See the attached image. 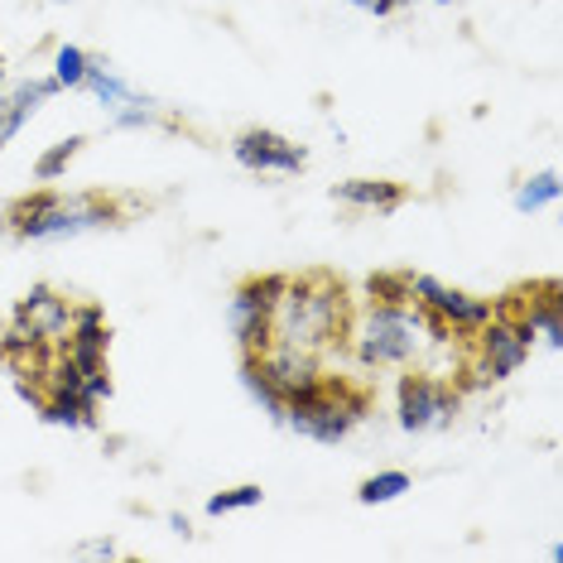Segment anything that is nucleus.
<instances>
[{
  "label": "nucleus",
  "instance_id": "1",
  "mask_svg": "<svg viewBox=\"0 0 563 563\" xmlns=\"http://www.w3.org/2000/svg\"><path fill=\"white\" fill-rule=\"evenodd\" d=\"M453 338L415 303H366L347 323V342L362 366H415Z\"/></svg>",
  "mask_w": 563,
  "mask_h": 563
},
{
  "label": "nucleus",
  "instance_id": "2",
  "mask_svg": "<svg viewBox=\"0 0 563 563\" xmlns=\"http://www.w3.org/2000/svg\"><path fill=\"white\" fill-rule=\"evenodd\" d=\"M347 323H352L347 289L328 275H303V279H289V289L279 294L275 318H271V342L318 356L323 347L347 338Z\"/></svg>",
  "mask_w": 563,
  "mask_h": 563
},
{
  "label": "nucleus",
  "instance_id": "3",
  "mask_svg": "<svg viewBox=\"0 0 563 563\" xmlns=\"http://www.w3.org/2000/svg\"><path fill=\"white\" fill-rule=\"evenodd\" d=\"M117 202L101 198V194H78V198H63L54 188L44 194L20 198L15 208L5 212V227L20 241H68L82 232H101V227H117Z\"/></svg>",
  "mask_w": 563,
  "mask_h": 563
},
{
  "label": "nucleus",
  "instance_id": "4",
  "mask_svg": "<svg viewBox=\"0 0 563 563\" xmlns=\"http://www.w3.org/2000/svg\"><path fill=\"white\" fill-rule=\"evenodd\" d=\"M366 409H371L366 390L323 376L313 390L285 400V419H279V424H289L294 433H303V439H313V443H342L366 419Z\"/></svg>",
  "mask_w": 563,
  "mask_h": 563
},
{
  "label": "nucleus",
  "instance_id": "5",
  "mask_svg": "<svg viewBox=\"0 0 563 563\" xmlns=\"http://www.w3.org/2000/svg\"><path fill=\"white\" fill-rule=\"evenodd\" d=\"M463 395L453 390V380L443 376H429V371H405L395 380V419H400L405 433H429V429H443L448 419L457 415Z\"/></svg>",
  "mask_w": 563,
  "mask_h": 563
},
{
  "label": "nucleus",
  "instance_id": "6",
  "mask_svg": "<svg viewBox=\"0 0 563 563\" xmlns=\"http://www.w3.org/2000/svg\"><path fill=\"white\" fill-rule=\"evenodd\" d=\"M409 303L424 309L433 323H443L453 338H472V332L482 323H492V313H496L492 299L463 294V289L443 285V279H433V275H409Z\"/></svg>",
  "mask_w": 563,
  "mask_h": 563
},
{
  "label": "nucleus",
  "instance_id": "7",
  "mask_svg": "<svg viewBox=\"0 0 563 563\" xmlns=\"http://www.w3.org/2000/svg\"><path fill=\"white\" fill-rule=\"evenodd\" d=\"M472 338H477V366H472V376L482 386L486 380H510L534 352V332L510 313H492V323H482Z\"/></svg>",
  "mask_w": 563,
  "mask_h": 563
},
{
  "label": "nucleus",
  "instance_id": "8",
  "mask_svg": "<svg viewBox=\"0 0 563 563\" xmlns=\"http://www.w3.org/2000/svg\"><path fill=\"white\" fill-rule=\"evenodd\" d=\"M289 289V275H251L246 285H236L232 294V332L241 342V352H261L271 342V318L279 294Z\"/></svg>",
  "mask_w": 563,
  "mask_h": 563
},
{
  "label": "nucleus",
  "instance_id": "9",
  "mask_svg": "<svg viewBox=\"0 0 563 563\" xmlns=\"http://www.w3.org/2000/svg\"><path fill=\"white\" fill-rule=\"evenodd\" d=\"M232 155H236L241 169H251V174H299L303 164H309V150L285 140L279 131H265V125L241 131L232 140Z\"/></svg>",
  "mask_w": 563,
  "mask_h": 563
},
{
  "label": "nucleus",
  "instance_id": "10",
  "mask_svg": "<svg viewBox=\"0 0 563 563\" xmlns=\"http://www.w3.org/2000/svg\"><path fill=\"white\" fill-rule=\"evenodd\" d=\"M68 323H73V303L63 299L58 289H48V285H34L15 303V328L30 332V338H40V342H48V347H63Z\"/></svg>",
  "mask_w": 563,
  "mask_h": 563
},
{
  "label": "nucleus",
  "instance_id": "11",
  "mask_svg": "<svg viewBox=\"0 0 563 563\" xmlns=\"http://www.w3.org/2000/svg\"><path fill=\"white\" fill-rule=\"evenodd\" d=\"M107 352H111V323L97 303H82L73 309V323H68V338H63V356L92 376V371H107Z\"/></svg>",
  "mask_w": 563,
  "mask_h": 563
},
{
  "label": "nucleus",
  "instance_id": "12",
  "mask_svg": "<svg viewBox=\"0 0 563 563\" xmlns=\"http://www.w3.org/2000/svg\"><path fill=\"white\" fill-rule=\"evenodd\" d=\"M520 299H525V309L520 313H510V318H520L525 328L534 332V338L544 342V347H563V299H559V279H540V285H530V289H520Z\"/></svg>",
  "mask_w": 563,
  "mask_h": 563
},
{
  "label": "nucleus",
  "instance_id": "13",
  "mask_svg": "<svg viewBox=\"0 0 563 563\" xmlns=\"http://www.w3.org/2000/svg\"><path fill=\"white\" fill-rule=\"evenodd\" d=\"M48 97H58L54 78H24L15 87H5V92H0V145H10Z\"/></svg>",
  "mask_w": 563,
  "mask_h": 563
},
{
  "label": "nucleus",
  "instance_id": "14",
  "mask_svg": "<svg viewBox=\"0 0 563 563\" xmlns=\"http://www.w3.org/2000/svg\"><path fill=\"white\" fill-rule=\"evenodd\" d=\"M332 198L356 212H395L405 202V188L390 178H347V184L332 188Z\"/></svg>",
  "mask_w": 563,
  "mask_h": 563
},
{
  "label": "nucleus",
  "instance_id": "15",
  "mask_svg": "<svg viewBox=\"0 0 563 563\" xmlns=\"http://www.w3.org/2000/svg\"><path fill=\"white\" fill-rule=\"evenodd\" d=\"M82 92H92L107 111H121V107H150V97H145V92H135V87L125 82L107 58H92V73H87Z\"/></svg>",
  "mask_w": 563,
  "mask_h": 563
},
{
  "label": "nucleus",
  "instance_id": "16",
  "mask_svg": "<svg viewBox=\"0 0 563 563\" xmlns=\"http://www.w3.org/2000/svg\"><path fill=\"white\" fill-rule=\"evenodd\" d=\"M40 415L48 419L54 429H92L97 424V405H87L78 390H54L40 400Z\"/></svg>",
  "mask_w": 563,
  "mask_h": 563
},
{
  "label": "nucleus",
  "instance_id": "17",
  "mask_svg": "<svg viewBox=\"0 0 563 563\" xmlns=\"http://www.w3.org/2000/svg\"><path fill=\"white\" fill-rule=\"evenodd\" d=\"M405 492H415V477L400 467H386V472H376V477H366L362 486H356V501L362 506H390V501H400Z\"/></svg>",
  "mask_w": 563,
  "mask_h": 563
},
{
  "label": "nucleus",
  "instance_id": "18",
  "mask_svg": "<svg viewBox=\"0 0 563 563\" xmlns=\"http://www.w3.org/2000/svg\"><path fill=\"white\" fill-rule=\"evenodd\" d=\"M87 73H92V54H87V48H78V44L54 48V73H48V78L58 82V92H82Z\"/></svg>",
  "mask_w": 563,
  "mask_h": 563
},
{
  "label": "nucleus",
  "instance_id": "19",
  "mask_svg": "<svg viewBox=\"0 0 563 563\" xmlns=\"http://www.w3.org/2000/svg\"><path fill=\"white\" fill-rule=\"evenodd\" d=\"M241 380H246V390H251V400H261L265 405V415L275 419H285V400L275 395V386L265 380V371H261V362H255V352H241Z\"/></svg>",
  "mask_w": 563,
  "mask_h": 563
},
{
  "label": "nucleus",
  "instance_id": "20",
  "mask_svg": "<svg viewBox=\"0 0 563 563\" xmlns=\"http://www.w3.org/2000/svg\"><path fill=\"white\" fill-rule=\"evenodd\" d=\"M559 174L554 169H544V174H530L525 184H516V208L520 212H540L549 208V202H559Z\"/></svg>",
  "mask_w": 563,
  "mask_h": 563
},
{
  "label": "nucleus",
  "instance_id": "21",
  "mask_svg": "<svg viewBox=\"0 0 563 563\" xmlns=\"http://www.w3.org/2000/svg\"><path fill=\"white\" fill-rule=\"evenodd\" d=\"M87 145V135H68V140H58L54 150H44L40 155V164H34V178H40V184H58L63 174H68V164L78 159V150Z\"/></svg>",
  "mask_w": 563,
  "mask_h": 563
},
{
  "label": "nucleus",
  "instance_id": "22",
  "mask_svg": "<svg viewBox=\"0 0 563 563\" xmlns=\"http://www.w3.org/2000/svg\"><path fill=\"white\" fill-rule=\"evenodd\" d=\"M371 303H409V271H380L366 279Z\"/></svg>",
  "mask_w": 563,
  "mask_h": 563
},
{
  "label": "nucleus",
  "instance_id": "23",
  "mask_svg": "<svg viewBox=\"0 0 563 563\" xmlns=\"http://www.w3.org/2000/svg\"><path fill=\"white\" fill-rule=\"evenodd\" d=\"M261 501H265L261 486H232V492L208 496V516H236V510H251V506H261Z\"/></svg>",
  "mask_w": 563,
  "mask_h": 563
},
{
  "label": "nucleus",
  "instance_id": "24",
  "mask_svg": "<svg viewBox=\"0 0 563 563\" xmlns=\"http://www.w3.org/2000/svg\"><path fill=\"white\" fill-rule=\"evenodd\" d=\"M82 400L87 405L111 400V371H92V376H82Z\"/></svg>",
  "mask_w": 563,
  "mask_h": 563
},
{
  "label": "nucleus",
  "instance_id": "25",
  "mask_svg": "<svg viewBox=\"0 0 563 563\" xmlns=\"http://www.w3.org/2000/svg\"><path fill=\"white\" fill-rule=\"evenodd\" d=\"M347 5L366 10V15H395V5H390V0H347Z\"/></svg>",
  "mask_w": 563,
  "mask_h": 563
},
{
  "label": "nucleus",
  "instance_id": "26",
  "mask_svg": "<svg viewBox=\"0 0 563 563\" xmlns=\"http://www.w3.org/2000/svg\"><path fill=\"white\" fill-rule=\"evenodd\" d=\"M82 554H92V559H117V544H111V540H92V544L82 549Z\"/></svg>",
  "mask_w": 563,
  "mask_h": 563
},
{
  "label": "nucleus",
  "instance_id": "27",
  "mask_svg": "<svg viewBox=\"0 0 563 563\" xmlns=\"http://www.w3.org/2000/svg\"><path fill=\"white\" fill-rule=\"evenodd\" d=\"M169 530L174 534H188V516H169Z\"/></svg>",
  "mask_w": 563,
  "mask_h": 563
},
{
  "label": "nucleus",
  "instance_id": "28",
  "mask_svg": "<svg viewBox=\"0 0 563 563\" xmlns=\"http://www.w3.org/2000/svg\"><path fill=\"white\" fill-rule=\"evenodd\" d=\"M0 92H5V68H0Z\"/></svg>",
  "mask_w": 563,
  "mask_h": 563
},
{
  "label": "nucleus",
  "instance_id": "29",
  "mask_svg": "<svg viewBox=\"0 0 563 563\" xmlns=\"http://www.w3.org/2000/svg\"><path fill=\"white\" fill-rule=\"evenodd\" d=\"M48 5H68V0H48Z\"/></svg>",
  "mask_w": 563,
  "mask_h": 563
}]
</instances>
